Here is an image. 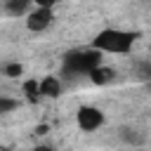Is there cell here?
<instances>
[{"label": "cell", "mask_w": 151, "mask_h": 151, "mask_svg": "<svg viewBox=\"0 0 151 151\" xmlns=\"http://www.w3.org/2000/svg\"><path fill=\"white\" fill-rule=\"evenodd\" d=\"M137 40V33L123 31V28H104L92 38V47L99 52H111V54H127Z\"/></svg>", "instance_id": "6da1fadb"}, {"label": "cell", "mask_w": 151, "mask_h": 151, "mask_svg": "<svg viewBox=\"0 0 151 151\" xmlns=\"http://www.w3.org/2000/svg\"><path fill=\"white\" fill-rule=\"evenodd\" d=\"M101 64V52L90 47V50H71L64 54V76H80V73H90L94 66Z\"/></svg>", "instance_id": "7a4b0ae2"}, {"label": "cell", "mask_w": 151, "mask_h": 151, "mask_svg": "<svg viewBox=\"0 0 151 151\" xmlns=\"http://www.w3.org/2000/svg\"><path fill=\"white\" fill-rule=\"evenodd\" d=\"M76 123H78L80 130L94 132V130H99V127L104 125V113H101V109H97V106H80V109L76 111Z\"/></svg>", "instance_id": "3957f363"}, {"label": "cell", "mask_w": 151, "mask_h": 151, "mask_svg": "<svg viewBox=\"0 0 151 151\" xmlns=\"http://www.w3.org/2000/svg\"><path fill=\"white\" fill-rule=\"evenodd\" d=\"M52 19H54L52 7H38V9H33V12L26 17V26H28V31L40 33V31H45V28L52 26Z\"/></svg>", "instance_id": "277c9868"}, {"label": "cell", "mask_w": 151, "mask_h": 151, "mask_svg": "<svg viewBox=\"0 0 151 151\" xmlns=\"http://www.w3.org/2000/svg\"><path fill=\"white\" fill-rule=\"evenodd\" d=\"M38 87H40V97H50V99H54V97L61 94V83H59L57 76H45V78L38 83Z\"/></svg>", "instance_id": "5b68a950"}, {"label": "cell", "mask_w": 151, "mask_h": 151, "mask_svg": "<svg viewBox=\"0 0 151 151\" xmlns=\"http://www.w3.org/2000/svg\"><path fill=\"white\" fill-rule=\"evenodd\" d=\"M87 76H90V80H92L94 85H106V83H111V80L116 78V71L109 68V66H101V64H99V66H94Z\"/></svg>", "instance_id": "8992f818"}, {"label": "cell", "mask_w": 151, "mask_h": 151, "mask_svg": "<svg viewBox=\"0 0 151 151\" xmlns=\"http://www.w3.org/2000/svg\"><path fill=\"white\" fill-rule=\"evenodd\" d=\"M24 94H26V99L31 101V104H35L38 101V97H40V87H38V80H26L24 83Z\"/></svg>", "instance_id": "52a82bcc"}, {"label": "cell", "mask_w": 151, "mask_h": 151, "mask_svg": "<svg viewBox=\"0 0 151 151\" xmlns=\"http://www.w3.org/2000/svg\"><path fill=\"white\" fill-rule=\"evenodd\" d=\"M31 2H33V0H9V2H7V12L14 14V17H17V14H24Z\"/></svg>", "instance_id": "ba28073f"}, {"label": "cell", "mask_w": 151, "mask_h": 151, "mask_svg": "<svg viewBox=\"0 0 151 151\" xmlns=\"http://www.w3.org/2000/svg\"><path fill=\"white\" fill-rule=\"evenodd\" d=\"M2 73H5L7 78H19V76L24 73V66H21L19 61H12V64H5V66H2Z\"/></svg>", "instance_id": "9c48e42d"}, {"label": "cell", "mask_w": 151, "mask_h": 151, "mask_svg": "<svg viewBox=\"0 0 151 151\" xmlns=\"http://www.w3.org/2000/svg\"><path fill=\"white\" fill-rule=\"evenodd\" d=\"M17 106H19V101H17V99L0 97V116H2V113H9V111H14Z\"/></svg>", "instance_id": "30bf717a"}, {"label": "cell", "mask_w": 151, "mask_h": 151, "mask_svg": "<svg viewBox=\"0 0 151 151\" xmlns=\"http://www.w3.org/2000/svg\"><path fill=\"white\" fill-rule=\"evenodd\" d=\"M120 137H123L125 142H130V144H142V137H139V134H134L132 130H123V132H120Z\"/></svg>", "instance_id": "8fae6325"}, {"label": "cell", "mask_w": 151, "mask_h": 151, "mask_svg": "<svg viewBox=\"0 0 151 151\" xmlns=\"http://www.w3.org/2000/svg\"><path fill=\"white\" fill-rule=\"evenodd\" d=\"M139 78L142 80H151V61H146V64L139 66Z\"/></svg>", "instance_id": "7c38bea8"}, {"label": "cell", "mask_w": 151, "mask_h": 151, "mask_svg": "<svg viewBox=\"0 0 151 151\" xmlns=\"http://www.w3.org/2000/svg\"><path fill=\"white\" fill-rule=\"evenodd\" d=\"M38 7H54L57 5V0H33Z\"/></svg>", "instance_id": "4fadbf2b"}, {"label": "cell", "mask_w": 151, "mask_h": 151, "mask_svg": "<svg viewBox=\"0 0 151 151\" xmlns=\"http://www.w3.org/2000/svg\"><path fill=\"white\" fill-rule=\"evenodd\" d=\"M47 130H50L47 125H38V127H35V134H47Z\"/></svg>", "instance_id": "5bb4252c"}, {"label": "cell", "mask_w": 151, "mask_h": 151, "mask_svg": "<svg viewBox=\"0 0 151 151\" xmlns=\"http://www.w3.org/2000/svg\"><path fill=\"white\" fill-rule=\"evenodd\" d=\"M146 85H149V90H151V80H146Z\"/></svg>", "instance_id": "9a60e30c"}]
</instances>
